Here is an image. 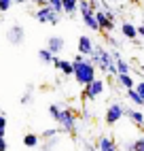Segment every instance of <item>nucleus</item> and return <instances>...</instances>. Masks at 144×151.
<instances>
[{
  "label": "nucleus",
  "instance_id": "nucleus-1",
  "mask_svg": "<svg viewBox=\"0 0 144 151\" xmlns=\"http://www.w3.org/2000/svg\"><path fill=\"white\" fill-rule=\"evenodd\" d=\"M96 73H98V68L91 64V60L87 55L76 53L74 58H72V77H74V81L78 85H83V87L89 85L96 79Z\"/></svg>",
  "mask_w": 144,
  "mask_h": 151
},
{
  "label": "nucleus",
  "instance_id": "nucleus-2",
  "mask_svg": "<svg viewBox=\"0 0 144 151\" xmlns=\"http://www.w3.org/2000/svg\"><path fill=\"white\" fill-rule=\"evenodd\" d=\"M89 60H91V64H93L98 70H102L104 75H110V77L117 75V66H115V60H112V53L108 51L106 47L96 45L93 53L89 55Z\"/></svg>",
  "mask_w": 144,
  "mask_h": 151
},
{
  "label": "nucleus",
  "instance_id": "nucleus-3",
  "mask_svg": "<svg viewBox=\"0 0 144 151\" xmlns=\"http://www.w3.org/2000/svg\"><path fill=\"white\" fill-rule=\"evenodd\" d=\"M57 124L66 134H74L76 132V115H74V111L72 109H61V113L57 117Z\"/></svg>",
  "mask_w": 144,
  "mask_h": 151
},
{
  "label": "nucleus",
  "instance_id": "nucleus-4",
  "mask_svg": "<svg viewBox=\"0 0 144 151\" xmlns=\"http://www.w3.org/2000/svg\"><path fill=\"white\" fill-rule=\"evenodd\" d=\"M96 19H98V26H100V32H104V36L108 32H112L115 28V15L112 11H104V9H96Z\"/></svg>",
  "mask_w": 144,
  "mask_h": 151
},
{
  "label": "nucleus",
  "instance_id": "nucleus-5",
  "mask_svg": "<svg viewBox=\"0 0 144 151\" xmlns=\"http://www.w3.org/2000/svg\"><path fill=\"white\" fill-rule=\"evenodd\" d=\"M34 17L38 19V24H51V26H57L59 24V13H55L49 4L38 6L36 13H34Z\"/></svg>",
  "mask_w": 144,
  "mask_h": 151
},
{
  "label": "nucleus",
  "instance_id": "nucleus-6",
  "mask_svg": "<svg viewBox=\"0 0 144 151\" xmlns=\"http://www.w3.org/2000/svg\"><path fill=\"white\" fill-rule=\"evenodd\" d=\"M24 41H26V30L19 26V24H13L11 28L6 30V43L9 45L19 47V45H24Z\"/></svg>",
  "mask_w": 144,
  "mask_h": 151
},
{
  "label": "nucleus",
  "instance_id": "nucleus-7",
  "mask_svg": "<svg viewBox=\"0 0 144 151\" xmlns=\"http://www.w3.org/2000/svg\"><path fill=\"white\" fill-rule=\"evenodd\" d=\"M123 117H125V106H123L121 102H112L106 109V124L108 126H115L117 122H121Z\"/></svg>",
  "mask_w": 144,
  "mask_h": 151
},
{
  "label": "nucleus",
  "instance_id": "nucleus-8",
  "mask_svg": "<svg viewBox=\"0 0 144 151\" xmlns=\"http://www.w3.org/2000/svg\"><path fill=\"white\" fill-rule=\"evenodd\" d=\"M104 87H106V83L102 81V79H93L89 85H85V92H83V98L85 100H96L98 96H102V92H104Z\"/></svg>",
  "mask_w": 144,
  "mask_h": 151
},
{
  "label": "nucleus",
  "instance_id": "nucleus-9",
  "mask_svg": "<svg viewBox=\"0 0 144 151\" xmlns=\"http://www.w3.org/2000/svg\"><path fill=\"white\" fill-rule=\"evenodd\" d=\"M110 53H112V60H115V66H117V75H131V66H129L127 60H123L117 49Z\"/></svg>",
  "mask_w": 144,
  "mask_h": 151
},
{
  "label": "nucleus",
  "instance_id": "nucleus-10",
  "mask_svg": "<svg viewBox=\"0 0 144 151\" xmlns=\"http://www.w3.org/2000/svg\"><path fill=\"white\" fill-rule=\"evenodd\" d=\"M125 117L133 126L138 128H144V111L142 109H125Z\"/></svg>",
  "mask_w": 144,
  "mask_h": 151
},
{
  "label": "nucleus",
  "instance_id": "nucleus-11",
  "mask_svg": "<svg viewBox=\"0 0 144 151\" xmlns=\"http://www.w3.org/2000/svg\"><path fill=\"white\" fill-rule=\"evenodd\" d=\"M64 47H66V41L61 36H49V41H47V49L53 55H59L61 51H64Z\"/></svg>",
  "mask_w": 144,
  "mask_h": 151
},
{
  "label": "nucleus",
  "instance_id": "nucleus-12",
  "mask_svg": "<svg viewBox=\"0 0 144 151\" xmlns=\"http://www.w3.org/2000/svg\"><path fill=\"white\" fill-rule=\"evenodd\" d=\"M93 41H91V36H78V53L81 55H91L93 53Z\"/></svg>",
  "mask_w": 144,
  "mask_h": 151
},
{
  "label": "nucleus",
  "instance_id": "nucleus-13",
  "mask_svg": "<svg viewBox=\"0 0 144 151\" xmlns=\"http://www.w3.org/2000/svg\"><path fill=\"white\" fill-rule=\"evenodd\" d=\"M121 34L127 38V41H138V28L131 22H123L121 24Z\"/></svg>",
  "mask_w": 144,
  "mask_h": 151
},
{
  "label": "nucleus",
  "instance_id": "nucleus-14",
  "mask_svg": "<svg viewBox=\"0 0 144 151\" xmlns=\"http://www.w3.org/2000/svg\"><path fill=\"white\" fill-rule=\"evenodd\" d=\"M81 17H83V24L91 30V32H100V26H98V19H96V13H93V11L81 13Z\"/></svg>",
  "mask_w": 144,
  "mask_h": 151
},
{
  "label": "nucleus",
  "instance_id": "nucleus-15",
  "mask_svg": "<svg viewBox=\"0 0 144 151\" xmlns=\"http://www.w3.org/2000/svg\"><path fill=\"white\" fill-rule=\"evenodd\" d=\"M53 66L57 70H61V75H66V77H72V62L70 60H61V58H53Z\"/></svg>",
  "mask_w": 144,
  "mask_h": 151
},
{
  "label": "nucleus",
  "instance_id": "nucleus-16",
  "mask_svg": "<svg viewBox=\"0 0 144 151\" xmlns=\"http://www.w3.org/2000/svg\"><path fill=\"white\" fill-rule=\"evenodd\" d=\"M98 151H117V143L112 140L110 136H102V138H98Z\"/></svg>",
  "mask_w": 144,
  "mask_h": 151
},
{
  "label": "nucleus",
  "instance_id": "nucleus-17",
  "mask_svg": "<svg viewBox=\"0 0 144 151\" xmlns=\"http://www.w3.org/2000/svg\"><path fill=\"white\" fill-rule=\"evenodd\" d=\"M117 77V83H119V87H123L127 92V89H131L133 85H136V81H133V77L131 75H115Z\"/></svg>",
  "mask_w": 144,
  "mask_h": 151
},
{
  "label": "nucleus",
  "instance_id": "nucleus-18",
  "mask_svg": "<svg viewBox=\"0 0 144 151\" xmlns=\"http://www.w3.org/2000/svg\"><path fill=\"white\" fill-rule=\"evenodd\" d=\"M61 6H64V13L68 17H72L78 9V0H61Z\"/></svg>",
  "mask_w": 144,
  "mask_h": 151
},
{
  "label": "nucleus",
  "instance_id": "nucleus-19",
  "mask_svg": "<svg viewBox=\"0 0 144 151\" xmlns=\"http://www.w3.org/2000/svg\"><path fill=\"white\" fill-rule=\"evenodd\" d=\"M38 143H40V138H38V134H26L24 136V145L26 147H30V149H34V147H38Z\"/></svg>",
  "mask_w": 144,
  "mask_h": 151
},
{
  "label": "nucleus",
  "instance_id": "nucleus-20",
  "mask_svg": "<svg viewBox=\"0 0 144 151\" xmlns=\"http://www.w3.org/2000/svg\"><path fill=\"white\" fill-rule=\"evenodd\" d=\"M53 58H55V55L51 53L47 47H45V49H40V51H38V60H40L43 64H53Z\"/></svg>",
  "mask_w": 144,
  "mask_h": 151
},
{
  "label": "nucleus",
  "instance_id": "nucleus-21",
  "mask_svg": "<svg viewBox=\"0 0 144 151\" xmlns=\"http://www.w3.org/2000/svg\"><path fill=\"white\" fill-rule=\"evenodd\" d=\"M127 98H129V100H131V102L136 104L138 109H142V104H144V100H142V98H140V96L136 94V89H133V87H131V89H127Z\"/></svg>",
  "mask_w": 144,
  "mask_h": 151
},
{
  "label": "nucleus",
  "instance_id": "nucleus-22",
  "mask_svg": "<svg viewBox=\"0 0 144 151\" xmlns=\"http://www.w3.org/2000/svg\"><path fill=\"white\" fill-rule=\"evenodd\" d=\"M32 96H34V85H28L26 94L19 98V102H21V104H30V102H32Z\"/></svg>",
  "mask_w": 144,
  "mask_h": 151
},
{
  "label": "nucleus",
  "instance_id": "nucleus-23",
  "mask_svg": "<svg viewBox=\"0 0 144 151\" xmlns=\"http://www.w3.org/2000/svg\"><path fill=\"white\" fill-rule=\"evenodd\" d=\"M57 145H59V138L57 136H51V138H47V143L43 145V151H53Z\"/></svg>",
  "mask_w": 144,
  "mask_h": 151
},
{
  "label": "nucleus",
  "instance_id": "nucleus-24",
  "mask_svg": "<svg viewBox=\"0 0 144 151\" xmlns=\"http://www.w3.org/2000/svg\"><path fill=\"white\" fill-rule=\"evenodd\" d=\"M59 113H61V106L59 104H49V115H51V119H53V122H57V117H59Z\"/></svg>",
  "mask_w": 144,
  "mask_h": 151
},
{
  "label": "nucleus",
  "instance_id": "nucleus-25",
  "mask_svg": "<svg viewBox=\"0 0 144 151\" xmlns=\"http://www.w3.org/2000/svg\"><path fill=\"white\" fill-rule=\"evenodd\" d=\"M47 4H49L51 9H53L55 13H59V15L64 13V6H61V0H47Z\"/></svg>",
  "mask_w": 144,
  "mask_h": 151
},
{
  "label": "nucleus",
  "instance_id": "nucleus-26",
  "mask_svg": "<svg viewBox=\"0 0 144 151\" xmlns=\"http://www.w3.org/2000/svg\"><path fill=\"white\" fill-rule=\"evenodd\" d=\"M61 132H64V130H61V128H49V130H45V132H43V138H51V136H59Z\"/></svg>",
  "mask_w": 144,
  "mask_h": 151
},
{
  "label": "nucleus",
  "instance_id": "nucleus-27",
  "mask_svg": "<svg viewBox=\"0 0 144 151\" xmlns=\"http://www.w3.org/2000/svg\"><path fill=\"white\" fill-rule=\"evenodd\" d=\"M133 151H144V134L133 138Z\"/></svg>",
  "mask_w": 144,
  "mask_h": 151
},
{
  "label": "nucleus",
  "instance_id": "nucleus-28",
  "mask_svg": "<svg viewBox=\"0 0 144 151\" xmlns=\"http://www.w3.org/2000/svg\"><path fill=\"white\" fill-rule=\"evenodd\" d=\"M13 6V0H0V13H6Z\"/></svg>",
  "mask_w": 144,
  "mask_h": 151
},
{
  "label": "nucleus",
  "instance_id": "nucleus-29",
  "mask_svg": "<svg viewBox=\"0 0 144 151\" xmlns=\"http://www.w3.org/2000/svg\"><path fill=\"white\" fill-rule=\"evenodd\" d=\"M4 134H6V117L0 113V138H2Z\"/></svg>",
  "mask_w": 144,
  "mask_h": 151
},
{
  "label": "nucleus",
  "instance_id": "nucleus-30",
  "mask_svg": "<svg viewBox=\"0 0 144 151\" xmlns=\"http://www.w3.org/2000/svg\"><path fill=\"white\" fill-rule=\"evenodd\" d=\"M133 89H136V94L144 100V81H138L136 85H133Z\"/></svg>",
  "mask_w": 144,
  "mask_h": 151
},
{
  "label": "nucleus",
  "instance_id": "nucleus-31",
  "mask_svg": "<svg viewBox=\"0 0 144 151\" xmlns=\"http://www.w3.org/2000/svg\"><path fill=\"white\" fill-rule=\"evenodd\" d=\"M123 151H133V140H127V143L123 145Z\"/></svg>",
  "mask_w": 144,
  "mask_h": 151
},
{
  "label": "nucleus",
  "instance_id": "nucleus-32",
  "mask_svg": "<svg viewBox=\"0 0 144 151\" xmlns=\"http://www.w3.org/2000/svg\"><path fill=\"white\" fill-rule=\"evenodd\" d=\"M28 2H32V4H36V6H45L47 0H28Z\"/></svg>",
  "mask_w": 144,
  "mask_h": 151
},
{
  "label": "nucleus",
  "instance_id": "nucleus-33",
  "mask_svg": "<svg viewBox=\"0 0 144 151\" xmlns=\"http://www.w3.org/2000/svg\"><path fill=\"white\" fill-rule=\"evenodd\" d=\"M136 28H138V36L144 41V24H140V26H136Z\"/></svg>",
  "mask_w": 144,
  "mask_h": 151
},
{
  "label": "nucleus",
  "instance_id": "nucleus-34",
  "mask_svg": "<svg viewBox=\"0 0 144 151\" xmlns=\"http://www.w3.org/2000/svg\"><path fill=\"white\" fill-rule=\"evenodd\" d=\"M0 151H6V138H0Z\"/></svg>",
  "mask_w": 144,
  "mask_h": 151
},
{
  "label": "nucleus",
  "instance_id": "nucleus-35",
  "mask_svg": "<svg viewBox=\"0 0 144 151\" xmlns=\"http://www.w3.org/2000/svg\"><path fill=\"white\" fill-rule=\"evenodd\" d=\"M108 43H110L112 47H119V45H121V43L117 41V38H112V36H108Z\"/></svg>",
  "mask_w": 144,
  "mask_h": 151
},
{
  "label": "nucleus",
  "instance_id": "nucleus-36",
  "mask_svg": "<svg viewBox=\"0 0 144 151\" xmlns=\"http://www.w3.org/2000/svg\"><path fill=\"white\" fill-rule=\"evenodd\" d=\"M142 109H144V104H142Z\"/></svg>",
  "mask_w": 144,
  "mask_h": 151
},
{
  "label": "nucleus",
  "instance_id": "nucleus-37",
  "mask_svg": "<svg viewBox=\"0 0 144 151\" xmlns=\"http://www.w3.org/2000/svg\"><path fill=\"white\" fill-rule=\"evenodd\" d=\"M6 151H9V149H6Z\"/></svg>",
  "mask_w": 144,
  "mask_h": 151
},
{
  "label": "nucleus",
  "instance_id": "nucleus-38",
  "mask_svg": "<svg viewBox=\"0 0 144 151\" xmlns=\"http://www.w3.org/2000/svg\"><path fill=\"white\" fill-rule=\"evenodd\" d=\"M117 151H119V149H117Z\"/></svg>",
  "mask_w": 144,
  "mask_h": 151
}]
</instances>
